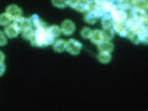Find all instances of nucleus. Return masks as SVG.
I'll use <instances>...</instances> for the list:
<instances>
[{"label":"nucleus","instance_id":"nucleus-1","mask_svg":"<svg viewBox=\"0 0 148 111\" xmlns=\"http://www.w3.org/2000/svg\"><path fill=\"white\" fill-rule=\"evenodd\" d=\"M46 28H40L35 30L33 38L30 40L32 46L36 47H45L53 44L55 39L49 35L46 30Z\"/></svg>","mask_w":148,"mask_h":111},{"label":"nucleus","instance_id":"nucleus-2","mask_svg":"<svg viewBox=\"0 0 148 111\" xmlns=\"http://www.w3.org/2000/svg\"><path fill=\"white\" fill-rule=\"evenodd\" d=\"M82 49V44L77 40L70 39L66 41V50L72 55H78L80 53Z\"/></svg>","mask_w":148,"mask_h":111},{"label":"nucleus","instance_id":"nucleus-3","mask_svg":"<svg viewBox=\"0 0 148 111\" xmlns=\"http://www.w3.org/2000/svg\"><path fill=\"white\" fill-rule=\"evenodd\" d=\"M132 17L136 21L142 23H147L148 15L147 11H143L142 9L133 7L131 9Z\"/></svg>","mask_w":148,"mask_h":111},{"label":"nucleus","instance_id":"nucleus-4","mask_svg":"<svg viewBox=\"0 0 148 111\" xmlns=\"http://www.w3.org/2000/svg\"><path fill=\"white\" fill-rule=\"evenodd\" d=\"M111 16L113 18L114 22L120 23H125L128 18V15L127 11L122 10L117 8L111 13Z\"/></svg>","mask_w":148,"mask_h":111},{"label":"nucleus","instance_id":"nucleus-5","mask_svg":"<svg viewBox=\"0 0 148 111\" xmlns=\"http://www.w3.org/2000/svg\"><path fill=\"white\" fill-rule=\"evenodd\" d=\"M13 24L17 27V29L19 30L21 32L27 29V28L32 27L29 18H27L23 16H21L14 20Z\"/></svg>","mask_w":148,"mask_h":111},{"label":"nucleus","instance_id":"nucleus-6","mask_svg":"<svg viewBox=\"0 0 148 111\" xmlns=\"http://www.w3.org/2000/svg\"><path fill=\"white\" fill-rule=\"evenodd\" d=\"M61 33L65 35H71L75 30V25L71 20H65L61 25Z\"/></svg>","mask_w":148,"mask_h":111},{"label":"nucleus","instance_id":"nucleus-7","mask_svg":"<svg viewBox=\"0 0 148 111\" xmlns=\"http://www.w3.org/2000/svg\"><path fill=\"white\" fill-rule=\"evenodd\" d=\"M6 13L11 17L12 21L22 16V11L20 7L16 4H11L6 9Z\"/></svg>","mask_w":148,"mask_h":111},{"label":"nucleus","instance_id":"nucleus-8","mask_svg":"<svg viewBox=\"0 0 148 111\" xmlns=\"http://www.w3.org/2000/svg\"><path fill=\"white\" fill-rule=\"evenodd\" d=\"M20 32H21L19 30L17 29V27L14 24H9L6 26L4 30V34H5L6 37L9 38H16L20 34Z\"/></svg>","mask_w":148,"mask_h":111},{"label":"nucleus","instance_id":"nucleus-9","mask_svg":"<svg viewBox=\"0 0 148 111\" xmlns=\"http://www.w3.org/2000/svg\"><path fill=\"white\" fill-rule=\"evenodd\" d=\"M29 19L32 27H34L35 29L47 27L46 22L41 19L38 15L33 14L29 18Z\"/></svg>","mask_w":148,"mask_h":111},{"label":"nucleus","instance_id":"nucleus-10","mask_svg":"<svg viewBox=\"0 0 148 111\" xmlns=\"http://www.w3.org/2000/svg\"><path fill=\"white\" fill-rule=\"evenodd\" d=\"M98 48L99 51L108 52L110 53L114 50V46L110 41L103 40L99 45H98Z\"/></svg>","mask_w":148,"mask_h":111},{"label":"nucleus","instance_id":"nucleus-11","mask_svg":"<svg viewBox=\"0 0 148 111\" xmlns=\"http://www.w3.org/2000/svg\"><path fill=\"white\" fill-rule=\"evenodd\" d=\"M91 41L95 45H99L104 40V36L103 34V32L99 30H92V33L90 38Z\"/></svg>","mask_w":148,"mask_h":111},{"label":"nucleus","instance_id":"nucleus-12","mask_svg":"<svg viewBox=\"0 0 148 111\" xmlns=\"http://www.w3.org/2000/svg\"><path fill=\"white\" fill-rule=\"evenodd\" d=\"M52 45L56 52L62 53L64 51L66 50V41L62 39H59L55 40Z\"/></svg>","mask_w":148,"mask_h":111},{"label":"nucleus","instance_id":"nucleus-13","mask_svg":"<svg viewBox=\"0 0 148 111\" xmlns=\"http://www.w3.org/2000/svg\"><path fill=\"white\" fill-rule=\"evenodd\" d=\"M101 18V24L104 29H109V28L112 27L114 23V21L111 14H104V16Z\"/></svg>","mask_w":148,"mask_h":111},{"label":"nucleus","instance_id":"nucleus-14","mask_svg":"<svg viewBox=\"0 0 148 111\" xmlns=\"http://www.w3.org/2000/svg\"><path fill=\"white\" fill-rule=\"evenodd\" d=\"M46 30H47L49 35L54 39L58 38L62 34L61 28L58 25H51L48 27L46 28Z\"/></svg>","mask_w":148,"mask_h":111},{"label":"nucleus","instance_id":"nucleus-15","mask_svg":"<svg viewBox=\"0 0 148 111\" xmlns=\"http://www.w3.org/2000/svg\"><path fill=\"white\" fill-rule=\"evenodd\" d=\"M97 58H98L99 62H100L101 63L108 64L111 61L112 56H111V54L109 53L100 51L99 53L98 54Z\"/></svg>","mask_w":148,"mask_h":111},{"label":"nucleus","instance_id":"nucleus-16","mask_svg":"<svg viewBox=\"0 0 148 111\" xmlns=\"http://www.w3.org/2000/svg\"><path fill=\"white\" fill-rule=\"evenodd\" d=\"M98 17L93 12L88 11L85 12V14L84 16V21L87 24H89L91 25L94 24L96 23Z\"/></svg>","mask_w":148,"mask_h":111},{"label":"nucleus","instance_id":"nucleus-17","mask_svg":"<svg viewBox=\"0 0 148 111\" xmlns=\"http://www.w3.org/2000/svg\"><path fill=\"white\" fill-rule=\"evenodd\" d=\"M21 32H22V36L23 38L26 40L30 41L34 37L35 30L33 29V27H30L22 31Z\"/></svg>","mask_w":148,"mask_h":111},{"label":"nucleus","instance_id":"nucleus-18","mask_svg":"<svg viewBox=\"0 0 148 111\" xmlns=\"http://www.w3.org/2000/svg\"><path fill=\"white\" fill-rule=\"evenodd\" d=\"M12 21L11 17L7 13L4 12L0 14V25L1 26H7L10 24Z\"/></svg>","mask_w":148,"mask_h":111},{"label":"nucleus","instance_id":"nucleus-19","mask_svg":"<svg viewBox=\"0 0 148 111\" xmlns=\"http://www.w3.org/2000/svg\"><path fill=\"white\" fill-rule=\"evenodd\" d=\"M102 32H103L104 40L111 41L114 38L115 32L112 29V27L109 28V29H104Z\"/></svg>","mask_w":148,"mask_h":111},{"label":"nucleus","instance_id":"nucleus-20","mask_svg":"<svg viewBox=\"0 0 148 111\" xmlns=\"http://www.w3.org/2000/svg\"><path fill=\"white\" fill-rule=\"evenodd\" d=\"M76 11L80 12H86L90 11V6L88 3L86 2H80L78 4V6L75 8Z\"/></svg>","mask_w":148,"mask_h":111},{"label":"nucleus","instance_id":"nucleus-21","mask_svg":"<svg viewBox=\"0 0 148 111\" xmlns=\"http://www.w3.org/2000/svg\"><path fill=\"white\" fill-rule=\"evenodd\" d=\"M92 33V30L90 29L89 27H84L81 30L80 34L83 38L90 39L91 35Z\"/></svg>","mask_w":148,"mask_h":111},{"label":"nucleus","instance_id":"nucleus-22","mask_svg":"<svg viewBox=\"0 0 148 111\" xmlns=\"http://www.w3.org/2000/svg\"><path fill=\"white\" fill-rule=\"evenodd\" d=\"M125 28V27L124 23H120L117 22H114L112 26V29H113L114 32H116L118 34L122 30H123Z\"/></svg>","mask_w":148,"mask_h":111},{"label":"nucleus","instance_id":"nucleus-23","mask_svg":"<svg viewBox=\"0 0 148 111\" xmlns=\"http://www.w3.org/2000/svg\"><path fill=\"white\" fill-rule=\"evenodd\" d=\"M138 39L140 43L143 44H147L148 43V32H142V33L137 34Z\"/></svg>","mask_w":148,"mask_h":111},{"label":"nucleus","instance_id":"nucleus-24","mask_svg":"<svg viewBox=\"0 0 148 111\" xmlns=\"http://www.w3.org/2000/svg\"><path fill=\"white\" fill-rule=\"evenodd\" d=\"M92 12H93L95 14L96 16V17L98 18L100 17H103L104 16V15L105 14V13L103 11V8H101V6H98L97 5L92 11H91Z\"/></svg>","mask_w":148,"mask_h":111},{"label":"nucleus","instance_id":"nucleus-25","mask_svg":"<svg viewBox=\"0 0 148 111\" xmlns=\"http://www.w3.org/2000/svg\"><path fill=\"white\" fill-rule=\"evenodd\" d=\"M53 6L58 8H64L67 6L66 0H52Z\"/></svg>","mask_w":148,"mask_h":111},{"label":"nucleus","instance_id":"nucleus-26","mask_svg":"<svg viewBox=\"0 0 148 111\" xmlns=\"http://www.w3.org/2000/svg\"><path fill=\"white\" fill-rule=\"evenodd\" d=\"M133 6L135 8H137L138 9H142V10H143V11H147L148 1H143L138 2L136 4H135V5H134Z\"/></svg>","mask_w":148,"mask_h":111},{"label":"nucleus","instance_id":"nucleus-27","mask_svg":"<svg viewBox=\"0 0 148 111\" xmlns=\"http://www.w3.org/2000/svg\"><path fill=\"white\" fill-rule=\"evenodd\" d=\"M127 38L130 40V41L134 44L138 45L139 43H140V42H139V41H138V39L137 34L134 33V32H133L129 31V33L128 34V36Z\"/></svg>","mask_w":148,"mask_h":111},{"label":"nucleus","instance_id":"nucleus-28","mask_svg":"<svg viewBox=\"0 0 148 111\" xmlns=\"http://www.w3.org/2000/svg\"><path fill=\"white\" fill-rule=\"evenodd\" d=\"M8 43L7 37L3 32L0 30V46H4Z\"/></svg>","mask_w":148,"mask_h":111},{"label":"nucleus","instance_id":"nucleus-29","mask_svg":"<svg viewBox=\"0 0 148 111\" xmlns=\"http://www.w3.org/2000/svg\"><path fill=\"white\" fill-rule=\"evenodd\" d=\"M80 2L81 0H66L67 6H69L73 9H75Z\"/></svg>","mask_w":148,"mask_h":111},{"label":"nucleus","instance_id":"nucleus-30","mask_svg":"<svg viewBox=\"0 0 148 111\" xmlns=\"http://www.w3.org/2000/svg\"><path fill=\"white\" fill-rule=\"evenodd\" d=\"M6 65L4 62L0 63V77H1L4 75V72L6 71Z\"/></svg>","mask_w":148,"mask_h":111},{"label":"nucleus","instance_id":"nucleus-31","mask_svg":"<svg viewBox=\"0 0 148 111\" xmlns=\"http://www.w3.org/2000/svg\"><path fill=\"white\" fill-rule=\"evenodd\" d=\"M4 60H5V54L0 51V63L4 62Z\"/></svg>","mask_w":148,"mask_h":111},{"label":"nucleus","instance_id":"nucleus-32","mask_svg":"<svg viewBox=\"0 0 148 111\" xmlns=\"http://www.w3.org/2000/svg\"><path fill=\"white\" fill-rule=\"evenodd\" d=\"M106 1H107V0H94V1L96 3L97 5H98V6L102 5V4H103Z\"/></svg>","mask_w":148,"mask_h":111},{"label":"nucleus","instance_id":"nucleus-33","mask_svg":"<svg viewBox=\"0 0 148 111\" xmlns=\"http://www.w3.org/2000/svg\"><path fill=\"white\" fill-rule=\"evenodd\" d=\"M123 1H125V0H112V1L115 4V5H117V4L121 3V2Z\"/></svg>","mask_w":148,"mask_h":111},{"label":"nucleus","instance_id":"nucleus-34","mask_svg":"<svg viewBox=\"0 0 148 111\" xmlns=\"http://www.w3.org/2000/svg\"><path fill=\"white\" fill-rule=\"evenodd\" d=\"M147 1V0H131L132 3H133V6L135 5V4H136L138 2H140V1Z\"/></svg>","mask_w":148,"mask_h":111},{"label":"nucleus","instance_id":"nucleus-35","mask_svg":"<svg viewBox=\"0 0 148 111\" xmlns=\"http://www.w3.org/2000/svg\"><path fill=\"white\" fill-rule=\"evenodd\" d=\"M83 1H88V0H83Z\"/></svg>","mask_w":148,"mask_h":111}]
</instances>
